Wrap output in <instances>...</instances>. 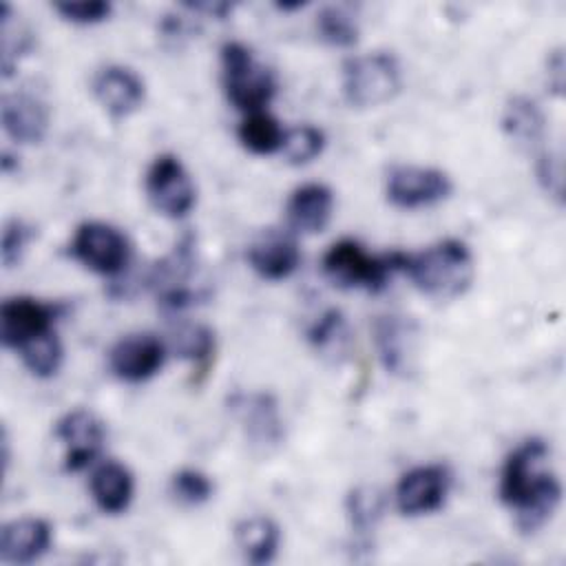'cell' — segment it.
Masks as SVG:
<instances>
[{"label": "cell", "instance_id": "6da1fadb", "mask_svg": "<svg viewBox=\"0 0 566 566\" xmlns=\"http://www.w3.org/2000/svg\"><path fill=\"white\" fill-rule=\"evenodd\" d=\"M548 460V444L542 438H526L502 464L497 493L524 533L542 528L559 506L562 484Z\"/></svg>", "mask_w": 566, "mask_h": 566}, {"label": "cell", "instance_id": "7a4b0ae2", "mask_svg": "<svg viewBox=\"0 0 566 566\" xmlns=\"http://www.w3.org/2000/svg\"><path fill=\"white\" fill-rule=\"evenodd\" d=\"M396 268L429 298L449 301L464 294L473 281V254L460 239L438 241L420 252H396Z\"/></svg>", "mask_w": 566, "mask_h": 566}, {"label": "cell", "instance_id": "3957f363", "mask_svg": "<svg viewBox=\"0 0 566 566\" xmlns=\"http://www.w3.org/2000/svg\"><path fill=\"white\" fill-rule=\"evenodd\" d=\"M221 84L228 102L245 115L263 111L276 93L274 73L237 40L221 46Z\"/></svg>", "mask_w": 566, "mask_h": 566}, {"label": "cell", "instance_id": "277c9868", "mask_svg": "<svg viewBox=\"0 0 566 566\" xmlns=\"http://www.w3.org/2000/svg\"><path fill=\"white\" fill-rule=\"evenodd\" d=\"M402 86V71L394 53L374 51L343 64V97L352 108L387 104Z\"/></svg>", "mask_w": 566, "mask_h": 566}, {"label": "cell", "instance_id": "5b68a950", "mask_svg": "<svg viewBox=\"0 0 566 566\" xmlns=\"http://www.w3.org/2000/svg\"><path fill=\"white\" fill-rule=\"evenodd\" d=\"M323 272L338 287L378 292L387 285L389 274L398 272L396 252L376 256L369 254L358 241L340 239L325 252Z\"/></svg>", "mask_w": 566, "mask_h": 566}, {"label": "cell", "instance_id": "8992f818", "mask_svg": "<svg viewBox=\"0 0 566 566\" xmlns=\"http://www.w3.org/2000/svg\"><path fill=\"white\" fill-rule=\"evenodd\" d=\"M71 256L95 274L115 276L130 261L126 234L104 221H84L71 239Z\"/></svg>", "mask_w": 566, "mask_h": 566}, {"label": "cell", "instance_id": "52a82bcc", "mask_svg": "<svg viewBox=\"0 0 566 566\" xmlns=\"http://www.w3.org/2000/svg\"><path fill=\"white\" fill-rule=\"evenodd\" d=\"M144 188L150 206L168 219L186 217L197 201L195 184L186 166L170 153L157 155L153 159L146 170Z\"/></svg>", "mask_w": 566, "mask_h": 566}, {"label": "cell", "instance_id": "ba28073f", "mask_svg": "<svg viewBox=\"0 0 566 566\" xmlns=\"http://www.w3.org/2000/svg\"><path fill=\"white\" fill-rule=\"evenodd\" d=\"M453 190L451 177L431 166H413L400 164L389 168L385 179L387 201L402 210L427 208L447 199Z\"/></svg>", "mask_w": 566, "mask_h": 566}, {"label": "cell", "instance_id": "9c48e42d", "mask_svg": "<svg viewBox=\"0 0 566 566\" xmlns=\"http://www.w3.org/2000/svg\"><path fill=\"white\" fill-rule=\"evenodd\" d=\"M451 473L444 464H420L400 475L396 484V509L407 517L436 513L444 506Z\"/></svg>", "mask_w": 566, "mask_h": 566}, {"label": "cell", "instance_id": "30bf717a", "mask_svg": "<svg viewBox=\"0 0 566 566\" xmlns=\"http://www.w3.org/2000/svg\"><path fill=\"white\" fill-rule=\"evenodd\" d=\"M55 307L51 303L31 298V296H13L0 305V340L4 347L20 349L29 340L53 329Z\"/></svg>", "mask_w": 566, "mask_h": 566}, {"label": "cell", "instance_id": "8fae6325", "mask_svg": "<svg viewBox=\"0 0 566 566\" xmlns=\"http://www.w3.org/2000/svg\"><path fill=\"white\" fill-rule=\"evenodd\" d=\"M55 436L64 444V469L75 473L97 458L106 431L93 411L73 409L55 422Z\"/></svg>", "mask_w": 566, "mask_h": 566}, {"label": "cell", "instance_id": "7c38bea8", "mask_svg": "<svg viewBox=\"0 0 566 566\" xmlns=\"http://www.w3.org/2000/svg\"><path fill=\"white\" fill-rule=\"evenodd\" d=\"M166 363V345L153 334H128L108 352L111 371L124 382H144Z\"/></svg>", "mask_w": 566, "mask_h": 566}, {"label": "cell", "instance_id": "4fadbf2b", "mask_svg": "<svg viewBox=\"0 0 566 566\" xmlns=\"http://www.w3.org/2000/svg\"><path fill=\"white\" fill-rule=\"evenodd\" d=\"M93 95L108 115L128 117L144 104L146 86L133 69L108 64L95 73Z\"/></svg>", "mask_w": 566, "mask_h": 566}, {"label": "cell", "instance_id": "5bb4252c", "mask_svg": "<svg viewBox=\"0 0 566 566\" xmlns=\"http://www.w3.org/2000/svg\"><path fill=\"white\" fill-rule=\"evenodd\" d=\"M230 405L254 447L272 449L283 440V420L272 394H237Z\"/></svg>", "mask_w": 566, "mask_h": 566}, {"label": "cell", "instance_id": "9a60e30c", "mask_svg": "<svg viewBox=\"0 0 566 566\" xmlns=\"http://www.w3.org/2000/svg\"><path fill=\"white\" fill-rule=\"evenodd\" d=\"M51 524L42 517H18L0 531V562L27 566L38 562L51 546Z\"/></svg>", "mask_w": 566, "mask_h": 566}, {"label": "cell", "instance_id": "2e32d148", "mask_svg": "<svg viewBox=\"0 0 566 566\" xmlns=\"http://www.w3.org/2000/svg\"><path fill=\"white\" fill-rule=\"evenodd\" d=\"M4 133L18 144H40L49 130V106L31 93H7L0 106Z\"/></svg>", "mask_w": 566, "mask_h": 566}, {"label": "cell", "instance_id": "e0dca14e", "mask_svg": "<svg viewBox=\"0 0 566 566\" xmlns=\"http://www.w3.org/2000/svg\"><path fill=\"white\" fill-rule=\"evenodd\" d=\"M334 212V192L325 184H303L292 190L285 217L292 230L301 234L323 232Z\"/></svg>", "mask_w": 566, "mask_h": 566}, {"label": "cell", "instance_id": "ac0fdd59", "mask_svg": "<svg viewBox=\"0 0 566 566\" xmlns=\"http://www.w3.org/2000/svg\"><path fill=\"white\" fill-rule=\"evenodd\" d=\"M248 263L261 279L283 281L298 268L301 252L292 237L270 232L248 248Z\"/></svg>", "mask_w": 566, "mask_h": 566}, {"label": "cell", "instance_id": "d6986e66", "mask_svg": "<svg viewBox=\"0 0 566 566\" xmlns=\"http://www.w3.org/2000/svg\"><path fill=\"white\" fill-rule=\"evenodd\" d=\"M91 497L95 506L106 515H119L130 506L135 493V480L126 464L117 460L102 462L88 480Z\"/></svg>", "mask_w": 566, "mask_h": 566}, {"label": "cell", "instance_id": "ffe728a7", "mask_svg": "<svg viewBox=\"0 0 566 566\" xmlns=\"http://www.w3.org/2000/svg\"><path fill=\"white\" fill-rule=\"evenodd\" d=\"M378 356L387 371L405 374L411 367L416 347V325L402 316H380L374 325Z\"/></svg>", "mask_w": 566, "mask_h": 566}, {"label": "cell", "instance_id": "44dd1931", "mask_svg": "<svg viewBox=\"0 0 566 566\" xmlns=\"http://www.w3.org/2000/svg\"><path fill=\"white\" fill-rule=\"evenodd\" d=\"M234 542L248 564H270L281 544V528L268 515H252L234 526Z\"/></svg>", "mask_w": 566, "mask_h": 566}, {"label": "cell", "instance_id": "7402d4cb", "mask_svg": "<svg viewBox=\"0 0 566 566\" xmlns=\"http://www.w3.org/2000/svg\"><path fill=\"white\" fill-rule=\"evenodd\" d=\"M502 128L520 148L537 153L542 150L546 119L531 97L515 95L506 102L502 113Z\"/></svg>", "mask_w": 566, "mask_h": 566}, {"label": "cell", "instance_id": "603a6c76", "mask_svg": "<svg viewBox=\"0 0 566 566\" xmlns=\"http://www.w3.org/2000/svg\"><path fill=\"white\" fill-rule=\"evenodd\" d=\"M237 135L245 150L254 155H272L281 150L285 128H281V124L270 113L256 111L245 115V119L239 124Z\"/></svg>", "mask_w": 566, "mask_h": 566}, {"label": "cell", "instance_id": "cb8c5ba5", "mask_svg": "<svg viewBox=\"0 0 566 566\" xmlns=\"http://www.w3.org/2000/svg\"><path fill=\"white\" fill-rule=\"evenodd\" d=\"M316 33L318 38L338 49H349L358 42V22L345 7L327 4L316 13Z\"/></svg>", "mask_w": 566, "mask_h": 566}, {"label": "cell", "instance_id": "d4e9b609", "mask_svg": "<svg viewBox=\"0 0 566 566\" xmlns=\"http://www.w3.org/2000/svg\"><path fill=\"white\" fill-rule=\"evenodd\" d=\"M24 367L38 378H51L62 365V343L51 329L18 349Z\"/></svg>", "mask_w": 566, "mask_h": 566}, {"label": "cell", "instance_id": "484cf974", "mask_svg": "<svg viewBox=\"0 0 566 566\" xmlns=\"http://www.w3.org/2000/svg\"><path fill=\"white\" fill-rule=\"evenodd\" d=\"M325 148V135L312 124H298L287 128L281 144V155L292 166H305L314 161Z\"/></svg>", "mask_w": 566, "mask_h": 566}, {"label": "cell", "instance_id": "4316f807", "mask_svg": "<svg viewBox=\"0 0 566 566\" xmlns=\"http://www.w3.org/2000/svg\"><path fill=\"white\" fill-rule=\"evenodd\" d=\"M170 493L186 506H199L212 497L214 484L199 469H179L170 478Z\"/></svg>", "mask_w": 566, "mask_h": 566}, {"label": "cell", "instance_id": "83f0119b", "mask_svg": "<svg viewBox=\"0 0 566 566\" xmlns=\"http://www.w3.org/2000/svg\"><path fill=\"white\" fill-rule=\"evenodd\" d=\"M382 513V495L374 486H358L347 495V515L358 533L376 526Z\"/></svg>", "mask_w": 566, "mask_h": 566}, {"label": "cell", "instance_id": "f1b7e54d", "mask_svg": "<svg viewBox=\"0 0 566 566\" xmlns=\"http://www.w3.org/2000/svg\"><path fill=\"white\" fill-rule=\"evenodd\" d=\"M172 340H175V349L184 358H190V360L203 363L214 352V336L203 325H186V327L177 329Z\"/></svg>", "mask_w": 566, "mask_h": 566}, {"label": "cell", "instance_id": "f546056e", "mask_svg": "<svg viewBox=\"0 0 566 566\" xmlns=\"http://www.w3.org/2000/svg\"><path fill=\"white\" fill-rule=\"evenodd\" d=\"M53 9L69 22L75 24H95L111 15L113 7L106 0H64L55 2Z\"/></svg>", "mask_w": 566, "mask_h": 566}, {"label": "cell", "instance_id": "4dcf8cb0", "mask_svg": "<svg viewBox=\"0 0 566 566\" xmlns=\"http://www.w3.org/2000/svg\"><path fill=\"white\" fill-rule=\"evenodd\" d=\"M535 172L537 179L542 184V188L555 197L557 201H562L564 197V166H562V155L553 153V150H539L537 159H535Z\"/></svg>", "mask_w": 566, "mask_h": 566}, {"label": "cell", "instance_id": "1f68e13d", "mask_svg": "<svg viewBox=\"0 0 566 566\" xmlns=\"http://www.w3.org/2000/svg\"><path fill=\"white\" fill-rule=\"evenodd\" d=\"M345 334V321H343V314L338 310H329L325 312L310 329L307 338L310 343L316 347V349H327L332 347L340 336Z\"/></svg>", "mask_w": 566, "mask_h": 566}, {"label": "cell", "instance_id": "d6a6232c", "mask_svg": "<svg viewBox=\"0 0 566 566\" xmlns=\"http://www.w3.org/2000/svg\"><path fill=\"white\" fill-rule=\"evenodd\" d=\"M29 237H31V232L20 219H9L4 223V228H2V250H0L4 268H13L20 261Z\"/></svg>", "mask_w": 566, "mask_h": 566}, {"label": "cell", "instance_id": "836d02e7", "mask_svg": "<svg viewBox=\"0 0 566 566\" xmlns=\"http://www.w3.org/2000/svg\"><path fill=\"white\" fill-rule=\"evenodd\" d=\"M548 75H551L548 82L555 88V93H562V88H564V55H562V51H555L553 57L548 60Z\"/></svg>", "mask_w": 566, "mask_h": 566}, {"label": "cell", "instance_id": "e575fe53", "mask_svg": "<svg viewBox=\"0 0 566 566\" xmlns=\"http://www.w3.org/2000/svg\"><path fill=\"white\" fill-rule=\"evenodd\" d=\"M186 7L195 9V11H206L212 18H223L228 11H232V4H228V2H195V4H186Z\"/></svg>", "mask_w": 566, "mask_h": 566}]
</instances>
